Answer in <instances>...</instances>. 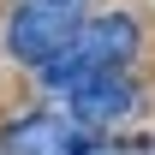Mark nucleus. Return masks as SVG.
Here are the masks:
<instances>
[{"instance_id": "nucleus-1", "label": "nucleus", "mask_w": 155, "mask_h": 155, "mask_svg": "<svg viewBox=\"0 0 155 155\" xmlns=\"http://www.w3.org/2000/svg\"><path fill=\"white\" fill-rule=\"evenodd\" d=\"M137 18L131 12H101V18H84V30H78L66 48H60L54 60H42L36 66V84L48 90V96H72L84 78L96 72H125L137 54Z\"/></svg>"}, {"instance_id": "nucleus-2", "label": "nucleus", "mask_w": 155, "mask_h": 155, "mask_svg": "<svg viewBox=\"0 0 155 155\" xmlns=\"http://www.w3.org/2000/svg\"><path fill=\"white\" fill-rule=\"evenodd\" d=\"M78 30H84V6H78V0H18L12 18H6V48H12V60H24V66H42V60H54Z\"/></svg>"}, {"instance_id": "nucleus-3", "label": "nucleus", "mask_w": 155, "mask_h": 155, "mask_svg": "<svg viewBox=\"0 0 155 155\" xmlns=\"http://www.w3.org/2000/svg\"><path fill=\"white\" fill-rule=\"evenodd\" d=\"M0 149L6 155H84L96 149V131H84L72 114H18L6 131H0Z\"/></svg>"}, {"instance_id": "nucleus-4", "label": "nucleus", "mask_w": 155, "mask_h": 155, "mask_svg": "<svg viewBox=\"0 0 155 155\" xmlns=\"http://www.w3.org/2000/svg\"><path fill=\"white\" fill-rule=\"evenodd\" d=\"M66 107H72V119L84 131H107V125H119V119L137 114V84L125 72H96V78H84L66 96Z\"/></svg>"}, {"instance_id": "nucleus-5", "label": "nucleus", "mask_w": 155, "mask_h": 155, "mask_svg": "<svg viewBox=\"0 0 155 155\" xmlns=\"http://www.w3.org/2000/svg\"><path fill=\"white\" fill-rule=\"evenodd\" d=\"M84 155H125V149H107V143H96V149H84Z\"/></svg>"}]
</instances>
